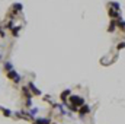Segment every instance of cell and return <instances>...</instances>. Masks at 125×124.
<instances>
[{
	"instance_id": "obj_6",
	"label": "cell",
	"mask_w": 125,
	"mask_h": 124,
	"mask_svg": "<svg viewBox=\"0 0 125 124\" xmlns=\"http://www.w3.org/2000/svg\"><path fill=\"white\" fill-rule=\"evenodd\" d=\"M115 21H116V26H118L122 32H125V21H122V18H121V16H119V18H116Z\"/></svg>"
},
{
	"instance_id": "obj_12",
	"label": "cell",
	"mask_w": 125,
	"mask_h": 124,
	"mask_svg": "<svg viewBox=\"0 0 125 124\" xmlns=\"http://www.w3.org/2000/svg\"><path fill=\"white\" fill-rule=\"evenodd\" d=\"M35 124H51V121L48 118H38Z\"/></svg>"
},
{
	"instance_id": "obj_2",
	"label": "cell",
	"mask_w": 125,
	"mask_h": 124,
	"mask_svg": "<svg viewBox=\"0 0 125 124\" xmlns=\"http://www.w3.org/2000/svg\"><path fill=\"white\" fill-rule=\"evenodd\" d=\"M6 77L10 79V80H13L15 83H19V82H21V75L17 73L15 69H12V70H9V72H6Z\"/></svg>"
},
{
	"instance_id": "obj_4",
	"label": "cell",
	"mask_w": 125,
	"mask_h": 124,
	"mask_svg": "<svg viewBox=\"0 0 125 124\" xmlns=\"http://www.w3.org/2000/svg\"><path fill=\"white\" fill-rule=\"evenodd\" d=\"M28 88H29V91L32 92V95H38V96L41 95V91H39V89H37V86H35L32 82H28Z\"/></svg>"
},
{
	"instance_id": "obj_7",
	"label": "cell",
	"mask_w": 125,
	"mask_h": 124,
	"mask_svg": "<svg viewBox=\"0 0 125 124\" xmlns=\"http://www.w3.org/2000/svg\"><path fill=\"white\" fill-rule=\"evenodd\" d=\"M12 7H13V10H12L13 15H17L19 12H22V5H21V3H15Z\"/></svg>"
},
{
	"instance_id": "obj_11",
	"label": "cell",
	"mask_w": 125,
	"mask_h": 124,
	"mask_svg": "<svg viewBox=\"0 0 125 124\" xmlns=\"http://www.w3.org/2000/svg\"><path fill=\"white\" fill-rule=\"evenodd\" d=\"M108 6H111V7H114L115 10H119V9H121V5H119L118 2H109V3H108Z\"/></svg>"
},
{
	"instance_id": "obj_8",
	"label": "cell",
	"mask_w": 125,
	"mask_h": 124,
	"mask_svg": "<svg viewBox=\"0 0 125 124\" xmlns=\"http://www.w3.org/2000/svg\"><path fill=\"white\" fill-rule=\"evenodd\" d=\"M116 28H118V26H116V21H115V19H111L109 26H108V31H109V32H115Z\"/></svg>"
},
{
	"instance_id": "obj_1",
	"label": "cell",
	"mask_w": 125,
	"mask_h": 124,
	"mask_svg": "<svg viewBox=\"0 0 125 124\" xmlns=\"http://www.w3.org/2000/svg\"><path fill=\"white\" fill-rule=\"evenodd\" d=\"M68 102L71 104V105H74V107H82V105L84 104V99L82 98V96H79V95H70L68 96Z\"/></svg>"
},
{
	"instance_id": "obj_13",
	"label": "cell",
	"mask_w": 125,
	"mask_h": 124,
	"mask_svg": "<svg viewBox=\"0 0 125 124\" xmlns=\"http://www.w3.org/2000/svg\"><path fill=\"white\" fill-rule=\"evenodd\" d=\"M122 48H125V41H121V42H118L116 44V50L119 51V50H122Z\"/></svg>"
},
{
	"instance_id": "obj_3",
	"label": "cell",
	"mask_w": 125,
	"mask_h": 124,
	"mask_svg": "<svg viewBox=\"0 0 125 124\" xmlns=\"http://www.w3.org/2000/svg\"><path fill=\"white\" fill-rule=\"evenodd\" d=\"M108 15H109L111 19H116V18L121 16V12H119V10H115V9L111 7V6H108Z\"/></svg>"
},
{
	"instance_id": "obj_16",
	"label": "cell",
	"mask_w": 125,
	"mask_h": 124,
	"mask_svg": "<svg viewBox=\"0 0 125 124\" xmlns=\"http://www.w3.org/2000/svg\"><path fill=\"white\" fill-rule=\"evenodd\" d=\"M0 60H2V54H0Z\"/></svg>"
},
{
	"instance_id": "obj_15",
	"label": "cell",
	"mask_w": 125,
	"mask_h": 124,
	"mask_svg": "<svg viewBox=\"0 0 125 124\" xmlns=\"http://www.w3.org/2000/svg\"><path fill=\"white\" fill-rule=\"evenodd\" d=\"M5 35H6V34L3 32V29H2V28H0V37H2V38H5Z\"/></svg>"
},
{
	"instance_id": "obj_17",
	"label": "cell",
	"mask_w": 125,
	"mask_h": 124,
	"mask_svg": "<svg viewBox=\"0 0 125 124\" xmlns=\"http://www.w3.org/2000/svg\"><path fill=\"white\" fill-rule=\"evenodd\" d=\"M54 124H57V123H54Z\"/></svg>"
},
{
	"instance_id": "obj_14",
	"label": "cell",
	"mask_w": 125,
	"mask_h": 124,
	"mask_svg": "<svg viewBox=\"0 0 125 124\" xmlns=\"http://www.w3.org/2000/svg\"><path fill=\"white\" fill-rule=\"evenodd\" d=\"M2 111H3V114H5L6 117H10V115H12V111L7 110V108H2Z\"/></svg>"
},
{
	"instance_id": "obj_9",
	"label": "cell",
	"mask_w": 125,
	"mask_h": 124,
	"mask_svg": "<svg viewBox=\"0 0 125 124\" xmlns=\"http://www.w3.org/2000/svg\"><path fill=\"white\" fill-rule=\"evenodd\" d=\"M22 29L21 25H16V26H12V35L13 37H17V34H19V31Z\"/></svg>"
},
{
	"instance_id": "obj_10",
	"label": "cell",
	"mask_w": 125,
	"mask_h": 124,
	"mask_svg": "<svg viewBox=\"0 0 125 124\" xmlns=\"http://www.w3.org/2000/svg\"><path fill=\"white\" fill-rule=\"evenodd\" d=\"M12 69H13V64L10 61H6L3 64V70H5V72H9V70H12Z\"/></svg>"
},
{
	"instance_id": "obj_5",
	"label": "cell",
	"mask_w": 125,
	"mask_h": 124,
	"mask_svg": "<svg viewBox=\"0 0 125 124\" xmlns=\"http://www.w3.org/2000/svg\"><path fill=\"white\" fill-rule=\"evenodd\" d=\"M89 112H90V107H89V105L83 104L82 107H79V114H80V115H86V114H89Z\"/></svg>"
}]
</instances>
